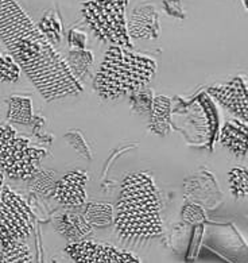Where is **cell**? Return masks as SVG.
<instances>
[{"mask_svg": "<svg viewBox=\"0 0 248 263\" xmlns=\"http://www.w3.org/2000/svg\"><path fill=\"white\" fill-rule=\"evenodd\" d=\"M36 26L41 30V33L45 35V38L49 41V44L54 46V45H58L61 42L62 25L60 18H58L57 12L53 11V10L47 11Z\"/></svg>", "mask_w": 248, "mask_h": 263, "instance_id": "cell-18", "label": "cell"}, {"mask_svg": "<svg viewBox=\"0 0 248 263\" xmlns=\"http://www.w3.org/2000/svg\"><path fill=\"white\" fill-rule=\"evenodd\" d=\"M32 191L42 196L51 197L53 196L54 185H55V173L51 170L41 169L29 180Z\"/></svg>", "mask_w": 248, "mask_h": 263, "instance_id": "cell-19", "label": "cell"}, {"mask_svg": "<svg viewBox=\"0 0 248 263\" xmlns=\"http://www.w3.org/2000/svg\"><path fill=\"white\" fill-rule=\"evenodd\" d=\"M127 31L131 40L154 41L159 38V14L154 4H139L132 10Z\"/></svg>", "mask_w": 248, "mask_h": 263, "instance_id": "cell-10", "label": "cell"}, {"mask_svg": "<svg viewBox=\"0 0 248 263\" xmlns=\"http://www.w3.org/2000/svg\"><path fill=\"white\" fill-rule=\"evenodd\" d=\"M152 99H154V93L148 88H142L129 95L131 107L140 115H150L151 108H152Z\"/></svg>", "mask_w": 248, "mask_h": 263, "instance_id": "cell-21", "label": "cell"}, {"mask_svg": "<svg viewBox=\"0 0 248 263\" xmlns=\"http://www.w3.org/2000/svg\"><path fill=\"white\" fill-rule=\"evenodd\" d=\"M171 116V101L166 96H154L152 99V108H151V123L148 128L159 137H165L171 130L170 124Z\"/></svg>", "mask_w": 248, "mask_h": 263, "instance_id": "cell-13", "label": "cell"}, {"mask_svg": "<svg viewBox=\"0 0 248 263\" xmlns=\"http://www.w3.org/2000/svg\"><path fill=\"white\" fill-rule=\"evenodd\" d=\"M127 3L128 0H88L81 7V15L97 40L131 50L132 41L127 31Z\"/></svg>", "mask_w": 248, "mask_h": 263, "instance_id": "cell-4", "label": "cell"}, {"mask_svg": "<svg viewBox=\"0 0 248 263\" xmlns=\"http://www.w3.org/2000/svg\"><path fill=\"white\" fill-rule=\"evenodd\" d=\"M65 61L68 64L69 70L72 72L74 79L80 81L93 66V54H92V51L86 50V49H81V50L72 49V50H69L68 57Z\"/></svg>", "mask_w": 248, "mask_h": 263, "instance_id": "cell-16", "label": "cell"}, {"mask_svg": "<svg viewBox=\"0 0 248 263\" xmlns=\"http://www.w3.org/2000/svg\"><path fill=\"white\" fill-rule=\"evenodd\" d=\"M158 189L152 177L143 172L124 176L113 206V223L123 238L150 239L162 234Z\"/></svg>", "mask_w": 248, "mask_h": 263, "instance_id": "cell-2", "label": "cell"}, {"mask_svg": "<svg viewBox=\"0 0 248 263\" xmlns=\"http://www.w3.org/2000/svg\"><path fill=\"white\" fill-rule=\"evenodd\" d=\"M0 263H32L30 247L22 240L10 241L2 246Z\"/></svg>", "mask_w": 248, "mask_h": 263, "instance_id": "cell-17", "label": "cell"}, {"mask_svg": "<svg viewBox=\"0 0 248 263\" xmlns=\"http://www.w3.org/2000/svg\"><path fill=\"white\" fill-rule=\"evenodd\" d=\"M163 4V10L167 15L173 16V18L185 19V10L182 7V0H162Z\"/></svg>", "mask_w": 248, "mask_h": 263, "instance_id": "cell-25", "label": "cell"}, {"mask_svg": "<svg viewBox=\"0 0 248 263\" xmlns=\"http://www.w3.org/2000/svg\"><path fill=\"white\" fill-rule=\"evenodd\" d=\"M57 231L72 243L83 241L92 234L93 227L90 226L81 213L65 212L57 217Z\"/></svg>", "mask_w": 248, "mask_h": 263, "instance_id": "cell-12", "label": "cell"}, {"mask_svg": "<svg viewBox=\"0 0 248 263\" xmlns=\"http://www.w3.org/2000/svg\"><path fill=\"white\" fill-rule=\"evenodd\" d=\"M86 42H88V38H86V34L83 33L81 30L79 29H72L68 33V44L72 49H85Z\"/></svg>", "mask_w": 248, "mask_h": 263, "instance_id": "cell-26", "label": "cell"}, {"mask_svg": "<svg viewBox=\"0 0 248 263\" xmlns=\"http://www.w3.org/2000/svg\"><path fill=\"white\" fill-rule=\"evenodd\" d=\"M81 215L92 227H108L113 223V205L101 201L85 202Z\"/></svg>", "mask_w": 248, "mask_h": 263, "instance_id": "cell-14", "label": "cell"}, {"mask_svg": "<svg viewBox=\"0 0 248 263\" xmlns=\"http://www.w3.org/2000/svg\"><path fill=\"white\" fill-rule=\"evenodd\" d=\"M66 252L75 263H140L139 258L129 251L92 240L70 243L66 246Z\"/></svg>", "mask_w": 248, "mask_h": 263, "instance_id": "cell-7", "label": "cell"}, {"mask_svg": "<svg viewBox=\"0 0 248 263\" xmlns=\"http://www.w3.org/2000/svg\"><path fill=\"white\" fill-rule=\"evenodd\" d=\"M34 215L25 198L4 184L0 170V247L10 241L23 240L32 232Z\"/></svg>", "mask_w": 248, "mask_h": 263, "instance_id": "cell-6", "label": "cell"}, {"mask_svg": "<svg viewBox=\"0 0 248 263\" xmlns=\"http://www.w3.org/2000/svg\"><path fill=\"white\" fill-rule=\"evenodd\" d=\"M157 62L120 46L105 51L93 80V89L104 100H116L142 89L155 77Z\"/></svg>", "mask_w": 248, "mask_h": 263, "instance_id": "cell-3", "label": "cell"}, {"mask_svg": "<svg viewBox=\"0 0 248 263\" xmlns=\"http://www.w3.org/2000/svg\"><path fill=\"white\" fill-rule=\"evenodd\" d=\"M7 120L8 123L31 126L34 123V115H32V104L30 98L18 96V95L11 96L8 100Z\"/></svg>", "mask_w": 248, "mask_h": 263, "instance_id": "cell-15", "label": "cell"}, {"mask_svg": "<svg viewBox=\"0 0 248 263\" xmlns=\"http://www.w3.org/2000/svg\"><path fill=\"white\" fill-rule=\"evenodd\" d=\"M247 134V123L241 122L240 119H231L224 124L223 130L220 133V143L228 152L243 158L248 152Z\"/></svg>", "mask_w": 248, "mask_h": 263, "instance_id": "cell-11", "label": "cell"}, {"mask_svg": "<svg viewBox=\"0 0 248 263\" xmlns=\"http://www.w3.org/2000/svg\"><path fill=\"white\" fill-rule=\"evenodd\" d=\"M208 93L224 108L237 116V119L248 122L247 81L244 77H234L226 84L212 85L208 88Z\"/></svg>", "mask_w": 248, "mask_h": 263, "instance_id": "cell-8", "label": "cell"}, {"mask_svg": "<svg viewBox=\"0 0 248 263\" xmlns=\"http://www.w3.org/2000/svg\"><path fill=\"white\" fill-rule=\"evenodd\" d=\"M86 182L88 173L84 170H72L55 181L53 196L61 205L80 208L86 202Z\"/></svg>", "mask_w": 248, "mask_h": 263, "instance_id": "cell-9", "label": "cell"}, {"mask_svg": "<svg viewBox=\"0 0 248 263\" xmlns=\"http://www.w3.org/2000/svg\"><path fill=\"white\" fill-rule=\"evenodd\" d=\"M241 3H243V6H244V7L247 8V0H241Z\"/></svg>", "mask_w": 248, "mask_h": 263, "instance_id": "cell-27", "label": "cell"}, {"mask_svg": "<svg viewBox=\"0 0 248 263\" xmlns=\"http://www.w3.org/2000/svg\"><path fill=\"white\" fill-rule=\"evenodd\" d=\"M182 217L192 224L202 223L205 220L204 209L196 204H186L182 209Z\"/></svg>", "mask_w": 248, "mask_h": 263, "instance_id": "cell-24", "label": "cell"}, {"mask_svg": "<svg viewBox=\"0 0 248 263\" xmlns=\"http://www.w3.org/2000/svg\"><path fill=\"white\" fill-rule=\"evenodd\" d=\"M46 155L45 148L32 146L29 138L19 135L11 124L0 126V170L4 176L29 181Z\"/></svg>", "mask_w": 248, "mask_h": 263, "instance_id": "cell-5", "label": "cell"}, {"mask_svg": "<svg viewBox=\"0 0 248 263\" xmlns=\"http://www.w3.org/2000/svg\"><path fill=\"white\" fill-rule=\"evenodd\" d=\"M231 193L235 198H245L248 195V173L244 167H234L228 173Z\"/></svg>", "mask_w": 248, "mask_h": 263, "instance_id": "cell-20", "label": "cell"}, {"mask_svg": "<svg viewBox=\"0 0 248 263\" xmlns=\"http://www.w3.org/2000/svg\"><path fill=\"white\" fill-rule=\"evenodd\" d=\"M21 76V68L10 53H0V84L15 83Z\"/></svg>", "mask_w": 248, "mask_h": 263, "instance_id": "cell-22", "label": "cell"}, {"mask_svg": "<svg viewBox=\"0 0 248 263\" xmlns=\"http://www.w3.org/2000/svg\"><path fill=\"white\" fill-rule=\"evenodd\" d=\"M0 40L47 101L77 95L83 85L16 0H0Z\"/></svg>", "mask_w": 248, "mask_h": 263, "instance_id": "cell-1", "label": "cell"}, {"mask_svg": "<svg viewBox=\"0 0 248 263\" xmlns=\"http://www.w3.org/2000/svg\"><path fill=\"white\" fill-rule=\"evenodd\" d=\"M65 139H66V141L70 143V146H73V147H74L80 154L83 155L84 158L86 159L92 158L89 148H88V144L85 143L84 138L81 137V134H80L79 131H69V133L65 135Z\"/></svg>", "mask_w": 248, "mask_h": 263, "instance_id": "cell-23", "label": "cell"}]
</instances>
